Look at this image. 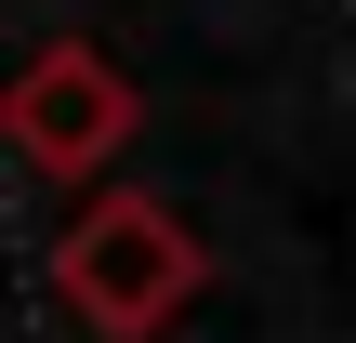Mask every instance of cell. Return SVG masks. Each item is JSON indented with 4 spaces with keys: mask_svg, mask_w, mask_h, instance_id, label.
I'll return each mask as SVG.
<instances>
[{
    "mask_svg": "<svg viewBox=\"0 0 356 343\" xmlns=\"http://www.w3.org/2000/svg\"><path fill=\"white\" fill-rule=\"evenodd\" d=\"M198 238L159 212V198H92L79 225H66V251H53V291L79 304V330H106V343H145V330H172L185 304H198Z\"/></svg>",
    "mask_w": 356,
    "mask_h": 343,
    "instance_id": "6da1fadb",
    "label": "cell"
},
{
    "mask_svg": "<svg viewBox=\"0 0 356 343\" xmlns=\"http://www.w3.org/2000/svg\"><path fill=\"white\" fill-rule=\"evenodd\" d=\"M132 79L92 53V40H53V53H26V79L0 93V132L53 172V185H79V172H106L119 145H132Z\"/></svg>",
    "mask_w": 356,
    "mask_h": 343,
    "instance_id": "7a4b0ae2",
    "label": "cell"
}]
</instances>
